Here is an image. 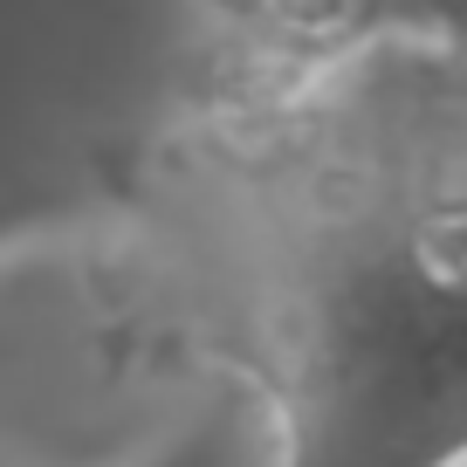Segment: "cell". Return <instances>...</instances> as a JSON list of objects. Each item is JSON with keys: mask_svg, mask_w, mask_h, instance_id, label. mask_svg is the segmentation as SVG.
<instances>
[{"mask_svg": "<svg viewBox=\"0 0 467 467\" xmlns=\"http://www.w3.org/2000/svg\"><path fill=\"white\" fill-rule=\"evenodd\" d=\"M124 275L262 392L282 467L467 461V48L220 89L110 200Z\"/></svg>", "mask_w": 467, "mask_h": 467, "instance_id": "cell-1", "label": "cell"}, {"mask_svg": "<svg viewBox=\"0 0 467 467\" xmlns=\"http://www.w3.org/2000/svg\"><path fill=\"white\" fill-rule=\"evenodd\" d=\"M213 21L248 48V76L220 89H296L337 69L365 42V0H206Z\"/></svg>", "mask_w": 467, "mask_h": 467, "instance_id": "cell-2", "label": "cell"}, {"mask_svg": "<svg viewBox=\"0 0 467 467\" xmlns=\"http://www.w3.org/2000/svg\"><path fill=\"white\" fill-rule=\"evenodd\" d=\"M365 42L467 48V0H365Z\"/></svg>", "mask_w": 467, "mask_h": 467, "instance_id": "cell-3", "label": "cell"}]
</instances>
